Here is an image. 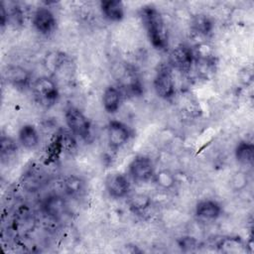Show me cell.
I'll use <instances>...</instances> for the list:
<instances>
[{
    "label": "cell",
    "mask_w": 254,
    "mask_h": 254,
    "mask_svg": "<svg viewBox=\"0 0 254 254\" xmlns=\"http://www.w3.org/2000/svg\"><path fill=\"white\" fill-rule=\"evenodd\" d=\"M140 18L151 45L159 51L168 48V31L161 12L153 5H146L140 11Z\"/></svg>",
    "instance_id": "6da1fadb"
},
{
    "label": "cell",
    "mask_w": 254,
    "mask_h": 254,
    "mask_svg": "<svg viewBox=\"0 0 254 254\" xmlns=\"http://www.w3.org/2000/svg\"><path fill=\"white\" fill-rule=\"evenodd\" d=\"M32 91L37 102L45 107L55 105L60 96L56 81L48 76L37 78L32 83Z\"/></svg>",
    "instance_id": "7a4b0ae2"
},
{
    "label": "cell",
    "mask_w": 254,
    "mask_h": 254,
    "mask_svg": "<svg viewBox=\"0 0 254 254\" xmlns=\"http://www.w3.org/2000/svg\"><path fill=\"white\" fill-rule=\"evenodd\" d=\"M65 123L70 132L76 137L89 141L91 138V123L89 119L76 107L70 106L64 112Z\"/></svg>",
    "instance_id": "3957f363"
},
{
    "label": "cell",
    "mask_w": 254,
    "mask_h": 254,
    "mask_svg": "<svg viewBox=\"0 0 254 254\" xmlns=\"http://www.w3.org/2000/svg\"><path fill=\"white\" fill-rule=\"evenodd\" d=\"M154 89L156 94L163 99H170L176 93L175 80L172 67L169 64H161L154 77Z\"/></svg>",
    "instance_id": "277c9868"
},
{
    "label": "cell",
    "mask_w": 254,
    "mask_h": 254,
    "mask_svg": "<svg viewBox=\"0 0 254 254\" xmlns=\"http://www.w3.org/2000/svg\"><path fill=\"white\" fill-rule=\"evenodd\" d=\"M195 62V54L190 47L185 44L175 47L169 55V65L180 71L188 72Z\"/></svg>",
    "instance_id": "5b68a950"
},
{
    "label": "cell",
    "mask_w": 254,
    "mask_h": 254,
    "mask_svg": "<svg viewBox=\"0 0 254 254\" xmlns=\"http://www.w3.org/2000/svg\"><path fill=\"white\" fill-rule=\"evenodd\" d=\"M129 175L134 182L147 183L153 180L155 175V168L152 160L144 155H139L133 158L130 162Z\"/></svg>",
    "instance_id": "8992f818"
},
{
    "label": "cell",
    "mask_w": 254,
    "mask_h": 254,
    "mask_svg": "<svg viewBox=\"0 0 254 254\" xmlns=\"http://www.w3.org/2000/svg\"><path fill=\"white\" fill-rule=\"evenodd\" d=\"M131 131L129 127L118 120H111L107 125V142L109 148L117 151L122 148L130 139Z\"/></svg>",
    "instance_id": "52a82bcc"
},
{
    "label": "cell",
    "mask_w": 254,
    "mask_h": 254,
    "mask_svg": "<svg viewBox=\"0 0 254 254\" xmlns=\"http://www.w3.org/2000/svg\"><path fill=\"white\" fill-rule=\"evenodd\" d=\"M104 186L108 194L113 198H123L131 190L129 180L119 172L109 173L104 180Z\"/></svg>",
    "instance_id": "ba28073f"
},
{
    "label": "cell",
    "mask_w": 254,
    "mask_h": 254,
    "mask_svg": "<svg viewBox=\"0 0 254 254\" xmlns=\"http://www.w3.org/2000/svg\"><path fill=\"white\" fill-rule=\"evenodd\" d=\"M32 22L35 29L43 35L51 34L57 26L55 14L47 7L38 8L33 15Z\"/></svg>",
    "instance_id": "9c48e42d"
},
{
    "label": "cell",
    "mask_w": 254,
    "mask_h": 254,
    "mask_svg": "<svg viewBox=\"0 0 254 254\" xmlns=\"http://www.w3.org/2000/svg\"><path fill=\"white\" fill-rule=\"evenodd\" d=\"M6 80L18 89H24L30 85L31 72L20 65H8L5 72Z\"/></svg>",
    "instance_id": "30bf717a"
},
{
    "label": "cell",
    "mask_w": 254,
    "mask_h": 254,
    "mask_svg": "<svg viewBox=\"0 0 254 254\" xmlns=\"http://www.w3.org/2000/svg\"><path fill=\"white\" fill-rule=\"evenodd\" d=\"M221 210V206L217 201L213 199H202L197 202L194 213L199 219L211 221L220 216Z\"/></svg>",
    "instance_id": "8fae6325"
},
{
    "label": "cell",
    "mask_w": 254,
    "mask_h": 254,
    "mask_svg": "<svg viewBox=\"0 0 254 254\" xmlns=\"http://www.w3.org/2000/svg\"><path fill=\"white\" fill-rule=\"evenodd\" d=\"M100 10L105 19L110 22H120L125 15V8L122 1L103 0L100 2Z\"/></svg>",
    "instance_id": "7c38bea8"
},
{
    "label": "cell",
    "mask_w": 254,
    "mask_h": 254,
    "mask_svg": "<svg viewBox=\"0 0 254 254\" xmlns=\"http://www.w3.org/2000/svg\"><path fill=\"white\" fill-rule=\"evenodd\" d=\"M122 101V91L115 85L107 86L102 94V105L106 112L115 113L120 108Z\"/></svg>",
    "instance_id": "4fadbf2b"
},
{
    "label": "cell",
    "mask_w": 254,
    "mask_h": 254,
    "mask_svg": "<svg viewBox=\"0 0 254 254\" xmlns=\"http://www.w3.org/2000/svg\"><path fill=\"white\" fill-rule=\"evenodd\" d=\"M20 144L27 150H34L40 143V135L32 124L23 125L18 133Z\"/></svg>",
    "instance_id": "5bb4252c"
},
{
    "label": "cell",
    "mask_w": 254,
    "mask_h": 254,
    "mask_svg": "<svg viewBox=\"0 0 254 254\" xmlns=\"http://www.w3.org/2000/svg\"><path fill=\"white\" fill-rule=\"evenodd\" d=\"M65 201L61 195L53 194L46 198L43 204V209L45 213L52 217V218H58L65 211Z\"/></svg>",
    "instance_id": "9a60e30c"
},
{
    "label": "cell",
    "mask_w": 254,
    "mask_h": 254,
    "mask_svg": "<svg viewBox=\"0 0 254 254\" xmlns=\"http://www.w3.org/2000/svg\"><path fill=\"white\" fill-rule=\"evenodd\" d=\"M234 155L237 160L242 165H251L254 158V146L251 142L240 141L234 150Z\"/></svg>",
    "instance_id": "2e32d148"
},
{
    "label": "cell",
    "mask_w": 254,
    "mask_h": 254,
    "mask_svg": "<svg viewBox=\"0 0 254 254\" xmlns=\"http://www.w3.org/2000/svg\"><path fill=\"white\" fill-rule=\"evenodd\" d=\"M190 26L194 33H196L197 35L207 36L211 33L213 29V22L207 15L197 14L192 17Z\"/></svg>",
    "instance_id": "e0dca14e"
},
{
    "label": "cell",
    "mask_w": 254,
    "mask_h": 254,
    "mask_svg": "<svg viewBox=\"0 0 254 254\" xmlns=\"http://www.w3.org/2000/svg\"><path fill=\"white\" fill-rule=\"evenodd\" d=\"M63 188L67 195L75 196L79 195L83 191L84 182L77 176L70 175L66 177L63 182Z\"/></svg>",
    "instance_id": "ac0fdd59"
},
{
    "label": "cell",
    "mask_w": 254,
    "mask_h": 254,
    "mask_svg": "<svg viewBox=\"0 0 254 254\" xmlns=\"http://www.w3.org/2000/svg\"><path fill=\"white\" fill-rule=\"evenodd\" d=\"M151 206V198L145 193H135L129 198V207L133 212L141 213Z\"/></svg>",
    "instance_id": "d6986e66"
},
{
    "label": "cell",
    "mask_w": 254,
    "mask_h": 254,
    "mask_svg": "<svg viewBox=\"0 0 254 254\" xmlns=\"http://www.w3.org/2000/svg\"><path fill=\"white\" fill-rule=\"evenodd\" d=\"M154 182L163 190H171L176 184L175 175L169 170H161L158 173H155Z\"/></svg>",
    "instance_id": "ffe728a7"
},
{
    "label": "cell",
    "mask_w": 254,
    "mask_h": 254,
    "mask_svg": "<svg viewBox=\"0 0 254 254\" xmlns=\"http://www.w3.org/2000/svg\"><path fill=\"white\" fill-rule=\"evenodd\" d=\"M249 183L248 176L245 172H236L230 179V187L234 191L243 190Z\"/></svg>",
    "instance_id": "44dd1931"
},
{
    "label": "cell",
    "mask_w": 254,
    "mask_h": 254,
    "mask_svg": "<svg viewBox=\"0 0 254 254\" xmlns=\"http://www.w3.org/2000/svg\"><path fill=\"white\" fill-rule=\"evenodd\" d=\"M64 62V55L62 53L54 52L46 58V67L51 71H56Z\"/></svg>",
    "instance_id": "7402d4cb"
},
{
    "label": "cell",
    "mask_w": 254,
    "mask_h": 254,
    "mask_svg": "<svg viewBox=\"0 0 254 254\" xmlns=\"http://www.w3.org/2000/svg\"><path fill=\"white\" fill-rule=\"evenodd\" d=\"M0 145H1V156H2V158H4L5 156L9 157L17 149V145L15 144V141L12 138L4 136V135L1 137Z\"/></svg>",
    "instance_id": "603a6c76"
},
{
    "label": "cell",
    "mask_w": 254,
    "mask_h": 254,
    "mask_svg": "<svg viewBox=\"0 0 254 254\" xmlns=\"http://www.w3.org/2000/svg\"><path fill=\"white\" fill-rule=\"evenodd\" d=\"M0 21H1V26H5V24L8 22V13L3 5V3H1L0 6Z\"/></svg>",
    "instance_id": "cb8c5ba5"
}]
</instances>
